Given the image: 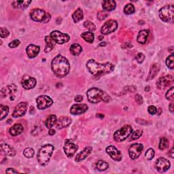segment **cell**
<instances>
[{
	"instance_id": "cell-3",
	"label": "cell",
	"mask_w": 174,
	"mask_h": 174,
	"mask_svg": "<svg viewBox=\"0 0 174 174\" xmlns=\"http://www.w3.org/2000/svg\"><path fill=\"white\" fill-rule=\"evenodd\" d=\"M87 98L91 103H98L101 102L107 103L110 102L111 97L105 91L98 88H91L87 92Z\"/></svg>"
},
{
	"instance_id": "cell-47",
	"label": "cell",
	"mask_w": 174,
	"mask_h": 174,
	"mask_svg": "<svg viewBox=\"0 0 174 174\" xmlns=\"http://www.w3.org/2000/svg\"><path fill=\"white\" fill-rule=\"evenodd\" d=\"M20 44H21V42L19 41L18 40H14L12 42H11L8 46H9L10 48H14L18 47V46L20 45Z\"/></svg>"
},
{
	"instance_id": "cell-32",
	"label": "cell",
	"mask_w": 174,
	"mask_h": 174,
	"mask_svg": "<svg viewBox=\"0 0 174 174\" xmlns=\"http://www.w3.org/2000/svg\"><path fill=\"white\" fill-rule=\"evenodd\" d=\"M81 37L86 41L89 44H92L94 42L95 39V36L92 32H84L81 34Z\"/></svg>"
},
{
	"instance_id": "cell-16",
	"label": "cell",
	"mask_w": 174,
	"mask_h": 174,
	"mask_svg": "<svg viewBox=\"0 0 174 174\" xmlns=\"http://www.w3.org/2000/svg\"><path fill=\"white\" fill-rule=\"evenodd\" d=\"M106 152L109 154L110 157L116 161H121L122 160V155L121 151L117 150L114 146H109L107 147Z\"/></svg>"
},
{
	"instance_id": "cell-42",
	"label": "cell",
	"mask_w": 174,
	"mask_h": 174,
	"mask_svg": "<svg viewBox=\"0 0 174 174\" xmlns=\"http://www.w3.org/2000/svg\"><path fill=\"white\" fill-rule=\"evenodd\" d=\"M155 155V152H154V150L152 148H150L147 150L146 154H145V157L147 160H152V158L154 157Z\"/></svg>"
},
{
	"instance_id": "cell-51",
	"label": "cell",
	"mask_w": 174,
	"mask_h": 174,
	"mask_svg": "<svg viewBox=\"0 0 174 174\" xmlns=\"http://www.w3.org/2000/svg\"><path fill=\"white\" fill-rule=\"evenodd\" d=\"M83 100V97L82 95H77L75 97V101L76 102H81Z\"/></svg>"
},
{
	"instance_id": "cell-10",
	"label": "cell",
	"mask_w": 174,
	"mask_h": 174,
	"mask_svg": "<svg viewBox=\"0 0 174 174\" xmlns=\"http://www.w3.org/2000/svg\"><path fill=\"white\" fill-rule=\"evenodd\" d=\"M37 107L39 110H45L51 106L53 103L52 99L47 95H40L36 99Z\"/></svg>"
},
{
	"instance_id": "cell-55",
	"label": "cell",
	"mask_w": 174,
	"mask_h": 174,
	"mask_svg": "<svg viewBox=\"0 0 174 174\" xmlns=\"http://www.w3.org/2000/svg\"><path fill=\"white\" fill-rule=\"evenodd\" d=\"M55 133H56L55 131L54 130V129H50L49 131H48V134L50 135H51V136H52V135H55Z\"/></svg>"
},
{
	"instance_id": "cell-23",
	"label": "cell",
	"mask_w": 174,
	"mask_h": 174,
	"mask_svg": "<svg viewBox=\"0 0 174 174\" xmlns=\"http://www.w3.org/2000/svg\"><path fill=\"white\" fill-rule=\"evenodd\" d=\"M1 151L4 153L6 155L9 157H14L17 152L12 147L7 144H1Z\"/></svg>"
},
{
	"instance_id": "cell-48",
	"label": "cell",
	"mask_w": 174,
	"mask_h": 174,
	"mask_svg": "<svg viewBox=\"0 0 174 174\" xmlns=\"http://www.w3.org/2000/svg\"><path fill=\"white\" fill-rule=\"evenodd\" d=\"M148 111L150 114L154 115L157 112V108L154 106H150L148 108Z\"/></svg>"
},
{
	"instance_id": "cell-28",
	"label": "cell",
	"mask_w": 174,
	"mask_h": 174,
	"mask_svg": "<svg viewBox=\"0 0 174 174\" xmlns=\"http://www.w3.org/2000/svg\"><path fill=\"white\" fill-rule=\"evenodd\" d=\"M116 6H117L116 2L112 1V0H110V1H104L102 3L103 8L106 12L114 10L116 8Z\"/></svg>"
},
{
	"instance_id": "cell-4",
	"label": "cell",
	"mask_w": 174,
	"mask_h": 174,
	"mask_svg": "<svg viewBox=\"0 0 174 174\" xmlns=\"http://www.w3.org/2000/svg\"><path fill=\"white\" fill-rule=\"evenodd\" d=\"M54 146L51 144H46L42 147L37 154V161L41 165H45L48 163L52 155Z\"/></svg>"
},
{
	"instance_id": "cell-57",
	"label": "cell",
	"mask_w": 174,
	"mask_h": 174,
	"mask_svg": "<svg viewBox=\"0 0 174 174\" xmlns=\"http://www.w3.org/2000/svg\"><path fill=\"white\" fill-rule=\"evenodd\" d=\"M145 91H150V87H146L145 88Z\"/></svg>"
},
{
	"instance_id": "cell-59",
	"label": "cell",
	"mask_w": 174,
	"mask_h": 174,
	"mask_svg": "<svg viewBox=\"0 0 174 174\" xmlns=\"http://www.w3.org/2000/svg\"><path fill=\"white\" fill-rule=\"evenodd\" d=\"M12 122V121L11 119H9V121H7V123H9V122Z\"/></svg>"
},
{
	"instance_id": "cell-37",
	"label": "cell",
	"mask_w": 174,
	"mask_h": 174,
	"mask_svg": "<svg viewBox=\"0 0 174 174\" xmlns=\"http://www.w3.org/2000/svg\"><path fill=\"white\" fill-rule=\"evenodd\" d=\"M169 146V141L166 137H162L159 142V149L161 150H164L165 149H167Z\"/></svg>"
},
{
	"instance_id": "cell-44",
	"label": "cell",
	"mask_w": 174,
	"mask_h": 174,
	"mask_svg": "<svg viewBox=\"0 0 174 174\" xmlns=\"http://www.w3.org/2000/svg\"><path fill=\"white\" fill-rule=\"evenodd\" d=\"M108 15V13L106 11H100L97 14V18L100 21H103L105 19Z\"/></svg>"
},
{
	"instance_id": "cell-49",
	"label": "cell",
	"mask_w": 174,
	"mask_h": 174,
	"mask_svg": "<svg viewBox=\"0 0 174 174\" xmlns=\"http://www.w3.org/2000/svg\"><path fill=\"white\" fill-rule=\"evenodd\" d=\"M135 102H136L139 105H141V104L143 103V99L141 95H136V96L135 97Z\"/></svg>"
},
{
	"instance_id": "cell-5",
	"label": "cell",
	"mask_w": 174,
	"mask_h": 174,
	"mask_svg": "<svg viewBox=\"0 0 174 174\" xmlns=\"http://www.w3.org/2000/svg\"><path fill=\"white\" fill-rule=\"evenodd\" d=\"M30 17L33 21L39 22H48L51 18L48 12L39 8H35L31 11Z\"/></svg>"
},
{
	"instance_id": "cell-43",
	"label": "cell",
	"mask_w": 174,
	"mask_h": 174,
	"mask_svg": "<svg viewBox=\"0 0 174 174\" xmlns=\"http://www.w3.org/2000/svg\"><path fill=\"white\" fill-rule=\"evenodd\" d=\"M173 95H174V87H172L169 89L166 92V98L168 100H173Z\"/></svg>"
},
{
	"instance_id": "cell-14",
	"label": "cell",
	"mask_w": 174,
	"mask_h": 174,
	"mask_svg": "<svg viewBox=\"0 0 174 174\" xmlns=\"http://www.w3.org/2000/svg\"><path fill=\"white\" fill-rule=\"evenodd\" d=\"M143 150H144V146H143L142 144L136 143V144H132L130 146V148L129 149V157H131V159L133 160L136 159V158H137L140 156Z\"/></svg>"
},
{
	"instance_id": "cell-21",
	"label": "cell",
	"mask_w": 174,
	"mask_h": 174,
	"mask_svg": "<svg viewBox=\"0 0 174 174\" xmlns=\"http://www.w3.org/2000/svg\"><path fill=\"white\" fill-rule=\"evenodd\" d=\"M17 91V87L14 84L3 87L2 88V90H1L2 98L5 97H7V95L14 94Z\"/></svg>"
},
{
	"instance_id": "cell-7",
	"label": "cell",
	"mask_w": 174,
	"mask_h": 174,
	"mask_svg": "<svg viewBox=\"0 0 174 174\" xmlns=\"http://www.w3.org/2000/svg\"><path fill=\"white\" fill-rule=\"evenodd\" d=\"M159 17L163 22H173L174 18L173 5H166L159 10Z\"/></svg>"
},
{
	"instance_id": "cell-11",
	"label": "cell",
	"mask_w": 174,
	"mask_h": 174,
	"mask_svg": "<svg viewBox=\"0 0 174 174\" xmlns=\"http://www.w3.org/2000/svg\"><path fill=\"white\" fill-rule=\"evenodd\" d=\"M173 77L172 75H167L165 76H161L158 78L157 82V87L158 89L163 90L167 87L171 86L173 83Z\"/></svg>"
},
{
	"instance_id": "cell-40",
	"label": "cell",
	"mask_w": 174,
	"mask_h": 174,
	"mask_svg": "<svg viewBox=\"0 0 174 174\" xmlns=\"http://www.w3.org/2000/svg\"><path fill=\"white\" fill-rule=\"evenodd\" d=\"M84 27L85 28H87L91 32H93L96 29V27L94 25V23H92L90 21H87L84 22Z\"/></svg>"
},
{
	"instance_id": "cell-29",
	"label": "cell",
	"mask_w": 174,
	"mask_h": 174,
	"mask_svg": "<svg viewBox=\"0 0 174 174\" xmlns=\"http://www.w3.org/2000/svg\"><path fill=\"white\" fill-rule=\"evenodd\" d=\"M32 1H14L12 3L14 8H22L25 9L27 7Z\"/></svg>"
},
{
	"instance_id": "cell-30",
	"label": "cell",
	"mask_w": 174,
	"mask_h": 174,
	"mask_svg": "<svg viewBox=\"0 0 174 174\" xmlns=\"http://www.w3.org/2000/svg\"><path fill=\"white\" fill-rule=\"evenodd\" d=\"M57 121V117L55 115H51L46 118V122H45V125L46 128L48 129H51L56 125V122Z\"/></svg>"
},
{
	"instance_id": "cell-39",
	"label": "cell",
	"mask_w": 174,
	"mask_h": 174,
	"mask_svg": "<svg viewBox=\"0 0 174 174\" xmlns=\"http://www.w3.org/2000/svg\"><path fill=\"white\" fill-rule=\"evenodd\" d=\"M174 55H173V53H172L171 55H169L167 58V59H166V65H167V67L171 69H173L174 67Z\"/></svg>"
},
{
	"instance_id": "cell-53",
	"label": "cell",
	"mask_w": 174,
	"mask_h": 174,
	"mask_svg": "<svg viewBox=\"0 0 174 174\" xmlns=\"http://www.w3.org/2000/svg\"><path fill=\"white\" fill-rule=\"evenodd\" d=\"M169 156L171 157L172 158H173V157H174V150H173V148H172L171 150H170V151L169 152Z\"/></svg>"
},
{
	"instance_id": "cell-27",
	"label": "cell",
	"mask_w": 174,
	"mask_h": 174,
	"mask_svg": "<svg viewBox=\"0 0 174 174\" xmlns=\"http://www.w3.org/2000/svg\"><path fill=\"white\" fill-rule=\"evenodd\" d=\"M46 47L44 51L45 52H48L51 51L55 46V42L54 41L51 36H46L45 37Z\"/></svg>"
},
{
	"instance_id": "cell-18",
	"label": "cell",
	"mask_w": 174,
	"mask_h": 174,
	"mask_svg": "<svg viewBox=\"0 0 174 174\" xmlns=\"http://www.w3.org/2000/svg\"><path fill=\"white\" fill-rule=\"evenodd\" d=\"M88 106L84 103H77L73 105L70 109V113L73 115H80L88 110Z\"/></svg>"
},
{
	"instance_id": "cell-50",
	"label": "cell",
	"mask_w": 174,
	"mask_h": 174,
	"mask_svg": "<svg viewBox=\"0 0 174 174\" xmlns=\"http://www.w3.org/2000/svg\"><path fill=\"white\" fill-rule=\"evenodd\" d=\"M6 173H18L17 170H15L13 168H7L6 171Z\"/></svg>"
},
{
	"instance_id": "cell-35",
	"label": "cell",
	"mask_w": 174,
	"mask_h": 174,
	"mask_svg": "<svg viewBox=\"0 0 174 174\" xmlns=\"http://www.w3.org/2000/svg\"><path fill=\"white\" fill-rule=\"evenodd\" d=\"M142 134L143 131L140 129L133 131V132L131 133V134L129 135V142L137 140V139H139L142 136Z\"/></svg>"
},
{
	"instance_id": "cell-6",
	"label": "cell",
	"mask_w": 174,
	"mask_h": 174,
	"mask_svg": "<svg viewBox=\"0 0 174 174\" xmlns=\"http://www.w3.org/2000/svg\"><path fill=\"white\" fill-rule=\"evenodd\" d=\"M133 132L132 127L129 125L123 126L122 128L117 130L114 134V140L117 142H122L129 137Z\"/></svg>"
},
{
	"instance_id": "cell-46",
	"label": "cell",
	"mask_w": 174,
	"mask_h": 174,
	"mask_svg": "<svg viewBox=\"0 0 174 174\" xmlns=\"http://www.w3.org/2000/svg\"><path fill=\"white\" fill-rule=\"evenodd\" d=\"M135 59H136L137 61L139 63H143V62H144V61L145 59V55L143 53L140 52V53L137 54L136 57H135Z\"/></svg>"
},
{
	"instance_id": "cell-58",
	"label": "cell",
	"mask_w": 174,
	"mask_h": 174,
	"mask_svg": "<svg viewBox=\"0 0 174 174\" xmlns=\"http://www.w3.org/2000/svg\"><path fill=\"white\" fill-rule=\"evenodd\" d=\"M103 39V36H99V40H102Z\"/></svg>"
},
{
	"instance_id": "cell-25",
	"label": "cell",
	"mask_w": 174,
	"mask_h": 174,
	"mask_svg": "<svg viewBox=\"0 0 174 174\" xmlns=\"http://www.w3.org/2000/svg\"><path fill=\"white\" fill-rule=\"evenodd\" d=\"M149 35V31L146 29H143L141 30L138 33L137 40L139 43L141 44H144L146 43L147 39H148Z\"/></svg>"
},
{
	"instance_id": "cell-9",
	"label": "cell",
	"mask_w": 174,
	"mask_h": 174,
	"mask_svg": "<svg viewBox=\"0 0 174 174\" xmlns=\"http://www.w3.org/2000/svg\"><path fill=\"white\" fill-rule=\"evenodd\" d=\"M154 167H155V169L158 172L164 173L169 170L170 167H171V163L167 158L160 157L156 161Z\"/></svg>"
},
{
	"instance_id": "cell-54",
	"label": "cell",
	"mask_w": 174,
	"mask_h": 174,
	"mask_svg": "<svg viewBox=\"0 0 174 174\" xmlns=\"http://www.w3.org/2000/svg\"><path fill=\"white\" fill-rule=\"evenodd\" d=\"M169 109L170 112L173 114V103H170V105L169 106Z\"/></svg>"
},
{
	"instance_id": "cell-15",
	"label": "cell",
	"mask_w": 174,
	"mask_h": 174,
	"mask_svg": "<svg viewBox=\"0 0 174 174\" xmlns=\"http://www.w3.org/2000/svg\"><path fill=\"white\" fill-rule=\"evenodd\" d=\"M28 104L27 102H21L15 107L12 112V117L14 118H19L22 117L27 110Z\"/></svg>"
},
{
	"instance_id": "cell-19",
	"label": "cell",
	"mask_w": 174,
	"mask_h": 174,
	"mask_svg": "<svg viewBox=\"0 0 174 174\" xmlns=\"http://www.w3.org/2000/svg\"><path fill=\"white\" fill-rule=\"evenodd\" d=\"M72 119L68 117H61L57 119L56 122V127L57 129H62L69 126L72 123Z\"/></svg>"
},
{
	"instance_id": "cell-2",
	"label": "cell",
	"mask_w": 174,
	"mask_h": 174,
	"mask_svg": "<svg viewBox=\"0 0 174 174\" xmlns=\"http://www.w3.org/2000/svg\"><path fill=\"white\" fill-rule=\"evenodd\" d=\"M51 67L53 73L59 78L66 76L70 70V65L68 60L61 55H58L54 58Z\"/></svg>"
},
{
	"instance_id": "cell-24",
	"label": "cell",
	"mask_w": 174,
	"mask_h": 174,
	"mask_svg": "<svg viewBox=\"0 0 174 174\" xmlns=\"http://www.w3.org/2000/svg\"><path fill=\"white\" fill-rule=\"evenodd\" d=\"M23 130H24V128H23L22 125H21V124H15L12 127H11L9 132L12 136L14 137L22 133Z\"/></svg>"
},
{
	"instance_id": "cell-26",
	"label": "cell",
	"mask_w": 174,
	"mask_h": 174,
	"mask_svg": "<svg viewBox=\"0 0 174 174\" xmlns=\"http://www.w3.org/2000/svg\"><path fill=\"white\" fill-rule=\"evenodd\" d=\"M159 70H160V65L158 63L153 64L151 66V67H150V72L148 76V78H147V80L148 81L153 79L154 78H155V76L157 75V73H158V72H159Z\"/></svg>"
},
{
	"instance_id": "cell-38",
	"label": "cell",
	"mask_w": 174,
	"mask_h": 174,
	"mask_svg": "<svg viewBox=\"0 0 174 174\" xmlns=\"http://www.w3.org/2000/svg\"><path fill=\"white\" fill-rule=\"evenodd\" d=\"M135 7L132 3H128L124 7V12L127 14H132L135 12Z\"/></svg>"
},
{
	"instance_id": "cell-41",
	"label": "cell",
	"mask_w": 174,
	"mask_h": 174,
	"mask_svg": "<svg viewBox=\"0 0 174 174\" xmlns=\"http://www.w3.org/2000/svg\"><path fill=\"white\" fill-rule=\"evenodd\" d=\"M34 150L33 148H25L24 150V151H23V154H24V156L27 158H32L34 156Z\"/></svg>"
},
{
	"instance_id": "cell-13",
	"label": "cell",
	"mask_w": 174,
	"mask_h": 174,
	"mask_svg": "<svg viewBox=\"0 0 174 174\" xmlns=\"http://www.w3.org/2000/svg\"><path fill=\"white\" fill-rule=\"evenodd\" d=\"M78 146L70 140H66L64 144V152L68 158H72L78 150Z\"/></svg>"
},
{
	"instance_id": "cell-12",
	"label": "cell",
	"mask_w": 174,
	"mask_h": 174,
	"mask_svg": "<svg viewBox=\"0 0 174 174\" xmlns=\"http://www.w3.org/2000/svg\"><path fill=\"white\" fill-rule=\"evenodd\" d=\"M118 28V22L114 20H109L104 23L101 29V32L103 35H108L113 33Z\"/></svg>"
},
{
	"instance_id": "cell-45",
	"label": "cell",
	"mask_w": 174,
	"mask_h": 174,
	"mask_svg": "<svg viewBox=\"0 0 174 174\" xmlns=\"http://www.w3.org/2000/svg\"><path fill=\"white\" fill-rule=\"evenodd\" d=\"M10 32L9 31L7 30L5 27H2L1 28V33H0V36L2 38H6L7 36H9Z\"/></svg>"
},
{
	"instance_id": "cell-20",
	"label": "cell",
	"mask_w": 174,
	"mask_h": 174,
	"mask_svg": "<svg viewBox=\"0 0 174 174\" xmlns=\"http://www.w3.org/2000/svg\"><path fill=\"white\" fill-rule=\"evenodd\" d=\"M40 51V47L35 44H30L26 48L27 55L29 58H35Z\"/></svg>"
},
{
	"instance_id": "cell-33",
	"label": "cell",
	"mask_w": 174,
	"mask_h": 174,
	"mask_svg": "<svg viewBox=\"0 0 174 174\" xmlns=\"http://www.w3.org/2000/svg\"><path fill=\"white\" fill-rule=\"evenodd\" d=\"M82 48L80 44H73L70 46V52L73 55L76 56L78 55L82 52Z\"/></svg>"
},
{
	"instance_id": "cell-56",
	"label": "cell",
	"mask_w": 174,
	"mask_h": 174,
	"mask_svg": "<svg viewBox=\"0 0 174 174\" xmlns=\"http://www.w3.org/2000/svg\"><path fill=\"white\" fill-rule=\"evenodd\" d=\"M106 45V42H102V43L99 44V46H105Z\"/></svg>"
},
{
	"instance_id": "cell-36",
	"label": "cell",
	"mask_w": 174,
	"mask_h": 174,
	"mask_svg": "<svg viewBox=\"0 0 174 174\" xmlns=\"http://www.w3.org/2000/svg\"><path fill=\"white\" fill-rule=\"evenodd\" d=\"M9 112V107L6 106H3L2 104H1L0 106V115H1V121L4 119L6 117L7 114Z\"/></svg>"
},
{
	"instance_id": "cell-31",
	"label": "cell",
	"mask_w": 174,
	"mask_h": 174,
	"mask_svg": "<svg viewBox=\"0 0 174 174\" xmlns=\"http://www.w3.org/2000/svg\"><path fill=\"white\" fill-rule=\"evenodd\" d=\"M72 18L73 20L75 22H78L80 21L81 20H82L84 18V14L81 8H78L72 14Z\"/></svg>"
},
{
	"instance_id": "cell-22",
	"label": "cell",
	"mask_w": 174,
	"mask_h": 174,
	"mask_svg": "<svg viewBox=\"0 0 174 174\" xmlns=\"http://www.w3.org/2000/svg\"><path fill=\"white\" fill-rule=\"evenodd\" d=\"M92 150V148L91 146L86 147L82 152H80L79 154H78L76 157L75 161L76 162H80L84 160L85 158H87L88 156L90 155V154L91 153Z\"/></svg>"
},
{
	"instance_id": "cell-1",
	"label": "cell",
	"mask_w": 174,
	"mask_h": 174,
	"mask_svg": "<svg viewBox=\"0 0 174 174\" xmlns=\"http://www.w3.org/2000/svg\"><path fill=\"white\" fill-rule=\"evenodd\" d=\"M87 67L91 74L98 78L113 72L115 67L110 63H99L94 59H90L87 62Z\"/></svg>"
},
{
	"instance_id": "cell-17",
	"label": "cell",
	"mask_w": 174,
	"mask_h": 174,
	"mask_svg": "<svg viewBox=\"0 0 174 174\" xmlns=\"http://www.w3.org/2000/svg\"><path fill=\"white\" fill-rule=\"evenodd\" d=\"M22 86L27 90L33 88L36 85V80L29 76H24L22 78Z\"/></svg>"
},
{
	"instance_id": "cell-8",
	"label": "cell",
	"mask_w": 174,
	"mask_h": 174,
	"mask_svg": "<svg viewBox=\"0 0 174 174\" xmlns=\"http://www.w3.org/2000/svg\"><path fill=\"white\" fill-rule=\"evenodd\" d=\"M51 37L55 43L59 44L67 43L70 40V37L67 34L63 33L59 31H53L51 33Z\"/></svg>"
},
{
	"instance_id": "cell-52",
	"label": "cell",
	"mask_w": 174,
	"mask_h": 174,
	"mask_svg": "<svg viewBox=\"0 0 174 174\" xmlns=\"http://www.w3.org/2000/svg\"><path fill=\"white\" fill-rule=\"evenodd\" d=\"M124 46H125V48H131L133 47V45L131 44V43H125V44L122 46V48L124 47Z\"/></svg>"
},
{
	"instance_id": "cell-34",
	"label": "cell",
	"mask_w": 174,
	"mask_h": 174,
	"mask_svg": "<svg viewBox=\"0 0 174 174\" xmlns=\"http://www.w3.org/2000/svg\"><path fill=\"white\" fill-rule=\"evenodd\" d=\"M96 167L99 170V171L103 172V171H106L107 169H108V167H109V165H108L107 162L102 161V160H100L97 162V163Z\"/></svg>"
}]
</instances>
